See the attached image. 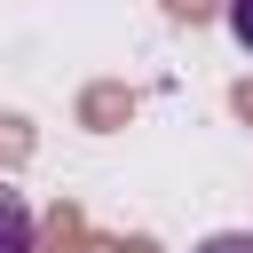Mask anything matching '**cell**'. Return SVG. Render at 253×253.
<instances>
[{
    "mask_svg": "<svg viewBox=\"0 0 253 253\" xmlns=\"http://www.w3.org/2000/svg\"><path fill=\"white\" fill-rule=\"evenodd\" d=\"M32 237H40V213H32V198L0 174V253H32Z\"/></svg>",
    "mask_w": 253,
    "mask_h": 253,
    "instance_id": "6da1fadb",
    "label": "cell"
},
{
    "mask_svg": "<svg viewBox=\"0 0 253 253\" xmlns=\"http://www.w3.org/2000/svg\"><path fill=\"white\" fill-rule=\"evenodd\" d=\"M190 253H253V229H213V237H198Z\"/></svg>",
    "mask_w": 253,
    "mask_h": 253,
    "instance_id": "7a4b0ae2",
    "label": "cell"
},
{
    "mask_svg": "<svg viewBox=\"0 0 253 253\" xmlns=\"http://www.w3.org/2000/svg\"><path fill=\"white\" fill-rule=\"evenodd\" d=\"M229 32H237V40L253 47V0H237V8H229Z\"/></svg>",
    "mask_w": 253,
    "mask_h": 253,
    "instance_id": "3957f363",
    "label": "cell"
}]
</instances>
